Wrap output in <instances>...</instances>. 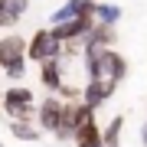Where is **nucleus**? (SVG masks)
I'll return each mask as SVG.
<instances>
[{
    "label": "nucleus",
    "instance_id": "obj_6",
    "mask_svg": "<svg viewBox=\"0 0 147 147\" xmlns=\"http://www.w3.org/2000/svg\"><path fill=\"white\" fill-rule=\"evenodd\" d=\"M59 118H62V98L59 95H49V98H42L36 105V118H33V124L39 127V131H49L53 134L59 127Z\"/></svg>",
    "mask_w": 147,
    "mask_h": 147
},
{
    "label": "nucleus",
    "instance_id": "obj_2",
    "mask_svg": "<svg viewBox=\"0 0 147 147\" xmlns=\"http://www.w3.org/2000/svg\"><path fill=\"white\" fill-rule=\"evenodd\" d=\"M59 53H62V42L49 33V26L36 30L26 39V62H36L39 65V62H46V59H59Z\"/></svg>",
    "mask_w": 147,
    "mask_h": 147
},
{
    "label": "nucleus",
    "instance_id": "obj_13",
    "mask_svg": "<svg viewBox=\"0 0 147 147\" xmlns=\"http://www.w3.org/2000/svg\"><path fill=\"white\" fill-rule=\"evenodd\" d=\"M7 3V10H10L16 20H23V13H26V7H30V0H3Z\"/></svg>",
    "mask_w": 147,
    "mask_h": 147
},
{
    "label": "nucleus",
    "instance_id": "obj_10",
    "mask_svg": "<svg viewBox=\"0 0 147 147\" xmlns=\"http://www.w3.org/2000/svg\"><path fill=\"white\" fill-rule=\"evenodd\" d=\"M7 131H10V137H16V141H23V144H36L42 137V131L33 124V121H10Z\"/></svg>",
    "mask_w": 147,
    "mask_h": 147
},
{
    "label": "nucleus",
    "instance_id": "obj_16",
    "mask_svg": "<svg viewBox=\"0 0 147 147\" xmlns=\"http://www.w3.org/2000/svg\"><path fill=\"white\" fill-rule=\"evenodd\" d=\"M141 144H144V147H147V124H144V127H141Z\"/></svg>",
    "mask_w": 147,
    "mask_h": 147
},
{
    "label": "nucleus",
    "instance_id": "obj_1",
    "mask_svg": "<svg viewBox=\"0 0 147 147\" xmlns=\"http://www.w3.org/2000/svg\"><path fill=\"white\" fill-rule=\"evenodd\" d=\"M0 111L10 121H33L36 118V95L26 85H10L7 92H0Z\"/></svg>",
    "mask_w": 147,
    "mask_h": 147
},
{
    "label": "nucleus",
    "instance_id": "obj_11",
    "mask_svg": "<svg viewBox=\"0 0 147 147\" xmlns=\"http://www.w3.org/2000/svg\"><path fill=\"white\" fill-rule=\"evenodd\" d=\"M121 131H124V118L115 115L105 127H101V147H118L121 144Z\"/></svg>",
    "mask_w": 147,
    "mask_h": 147
},
{
    "label": "nucleus",
    "instance_id": "obj_7",
    "mask_svg": "<svg viewBox=\"0 0 147 147\" xmlns=\"http://www.w3.org/2000/svg\"><path fill=\"white\" fill-rule=\"evenodd\" d=\"M16 62H26V39L16 33H7L0 39V69H10Z\"/></svg>",
    "mask_w": 147,
    "mask_h": 147
},
{
    "label": "nucleus",
    "instance_id": "obj_15",
    "mask_svg": "<svg viewBox=\"0 0 147 147\" xmlns=\"http://www.w3.org/2000/svg\"><path fill=\"white\" fill-rule=\"evenodd\" d=\"M7 72V79H13V82H20L23 75H26V62H16V65H10V69H3Z\"/></svg>",
    "mask_w": 147,
    "mask_h": 147
},
{
    "label": "nucleus",
    "instance_id": "obj_8",
    "mask_svg": "<svg viewBox=\"0 0 147 147\" xmlns=\"http://www.w3.org/2000/svg\"><path fill=\"white\" fill-rule=\"evenodd\" d=\"M62 79H65V65L59 62V59H46V62H39V82H42V88H46L49 95H59Z\"/></svg>",
    "mask_w": 147,
    "mask_h": 147
},
{
    "label": "nucleus",
    "instance_id": "obj_5",
    "mask_svg": "<svg viewBox=\"0 0 147 147\" xmlns=\"http://www.w3.org/2000/svg\"><path fill=\"white\" fill-rule=\"evenodd\" d=\"M118 88V82H108V79H88L82 85V95H79V101L85 108H92V111H98L101 105H108V98L115 95Z\"/></svg>",
    "mask_w": 147,
    "mask_h": 147
},
{
    "label": "nucleus",
    "instance_id": "obj_9",
    "mask_svg": "<svg viewBox=\"0 0 147 147\" xmlns=\"http://www.w3.org/2000/svg\"><path fill=\"white\" fill-rule=\"evenodd\" d=\"M72 144H75V147H101V124H98L95 118H88L85 124L75 127Z\"/></svg>",
    "mask_w": 147,
    "mask_h": 147
},
{
    "label": "nucleus",
    "instance_id": "obj_4",
    "mask_svg": "<svg viewBox=\"0 0 147 147\" xmlns=\"http://www.w3.org/2000/svg\"><path fill=\"white\" fill-rule=\"evenodd\" d=\"M88 118H95L92 108H85L82 101H62V118H59V127H56V141H72L75 127L85 124Z\"/></svg>",
    "mask_w": 147,
    "mask_h": 147
},
{
    "label": "nucleus",
    "instance_id": "obj_12",
    "mask_svg": "<svg viewBox=\"0 0 147 147\" xmlns=\"http://www.w3.org/2000/svg\"><path fill=\"white\" fill-rule=\"evenodd\" d=\"M121 20V7L118 3H95V23H105V26H115Z\"/></svg>",
    "mask_w": 147,
    "mask_h": 147
},
{
    "label": "nucleus",
    "instance_id": "obj_17",
    "mask_svg": "<svg viewBox=\"0 0 147 147\" xmlns=\"http://www.w3.org/2000/svg\"><path fill=\"white\" fill-rule=\"evenodd\" d=\"M0 147H3V144H0Z\"/></svg>",
    "mask_w": 147,
    "mask_h": 147
},
{
    "label": "nucleus",
    "instance_id": "obj_3",
    "mask_svg": "<svg viewBox=\"0 0 147 147\" xmlns=\"http://www.w3.org/2000/svg\"><path fill=\"white\" fill-rule=\"evenodd\" d=\"M127 75V59L118 53V49H101V56L95 59V69H92V75L88 79H108V82H118L121 85V79Z\"/></svg>",
    "mask_w": 147,
    "mask_h": 147
},
{
    "label": "nucleus",
    "instance_id": "obj_14",
    "mask_svg": "<svg viewBox=\"0 0 147 147\" xmlns=\"http://www.w3.org/2000/svg\"><path fill=\"white\" fill-rule=\"evenodd\" d=\"M16 23H20V20H16V16L7 10V3H0V26H3V30H10V26H16Z\"/></svg>",
    "mask_w": 147,
    "mask_h": 147
}]
</instances>
